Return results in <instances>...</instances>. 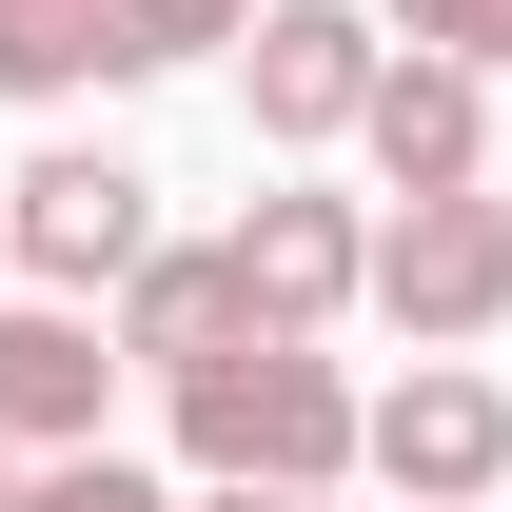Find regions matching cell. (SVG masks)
<instances>
[{
	"mask_svg": "<svg viewBox=\"0 0 512 512\" xmlns=\"http://www.w3.org/2000/svg\"><path fill=\"white\" fill-rule=\"evenodd\" d=\"M0 276H20V197H0Z\"/></svg>",
	"mask_w": 512,
	"mask_h": 512,
	"instance_id": "9a60e30c",
	"label": "cell"
},
{
	"mask_svg": "<svg viewBox=\"0 0 512 512\" xmlns=\"http://www.w3.org/2000/svg\"><path fill=\"white\" fill-rule=\"evenodd\" d=\"M178 394V453H197V493H335L355 453H375V394L335 375L316 335H237V355H197Z\"/></svg>",
	"mask_w": 512,
	"mask_h": 512,
	"instance_id": "6da1fadb",
	"label": "cell"
},
{
	"mask_svg": "<svg viewBox=\"0 0 512 512\" xmlns=\"http://www.w3.org/2000/svg\"><path fill=\"white\" fill-rule=\"evenodd\" d=\"M99 394H119V355L60 296H0V453H99Z\"/></svg>",
	"mask_w": 512,
	"mask_h": 512,
	"instance_id": "52a82bcc",
	"label": "cell"
},
{
	"mask_svg": "<svg viewBox=\"0 0 512 512\" xmlns=\"http://www.w3.org/2000/svg\"><path fill=\"white\" fill-rule=\"evenodd\" d=\"M197 512H335V493H197Z\"/></svg>",
	"mask_w": 512,
	"mask_h": 512,
	"instance_id": "5bb4252c",
	"label": "cell"
},
{
	"mask_svg": "<svg viewBox=\"0 0 512 512\" xmlns=\"http://www.w3.org/2000/svg\"><path fill=\"white\" fill-rule=\"evenodd\" d=\"M237 276H256V335H335L355 296H375V217H355V197H256Z\"/></svg>",
	"mask_w": 512,
	"mask_h": 512,
	"instance_id": "8992f818",
	"label": "cell"
},
{
	"mask_svg": "<svg viewBox=\"0 0 512 512\" xmlns=\"http://www.w3.org/2000/svg\"><path fill=\"white\" fill-rule=\"evenodd\" d=\"M119 79V0H0V99H79Z\"/></svg>",
	"mask_w": 512,
	"mask_h": 512,
	"instance_id": "30bf717a",
	"label": "cell"
},
{
	"mask_svg": "<svg viewBox=\"0 0 512 512\" xmlns=\"http://www.w3.org/2000/svg\"><path fill=\"white\" fill-rule=\"evenodd\" d=\"M20 473H40V453H0V512H20Z\"/></svg>",
	"mask_w": 512,
	"mask_h": 512,
	"instance_id": "2e32d148",
	"label": "cell"
},
{
	"mask_svg": "<svg viewBox=\"0 0 512 512\" xmlns=\"http://www.w3.org/2000/svg\"><path fill=\"white\" fill-rule=\"evenodd\" d=\"M375 79H394V40L355 0H276V20H256V138H296V158L375 119Z\"/></svg>",
	"mask_w": 512,
	"mask_h": 512,
	"instance_id": "277c9868",
	"label": "cell"
},
{
	"mask_svg": "<svg viewBox=\"0 0 512 512\" xmlns=\"http://www.w3.org/2000/svg\"><path fill=\"white\" fill-rule=\"evenodd\" d=\"M375 316L414 355H473L512 316V197H394L375 217Z\"/></svg>",
	"mask_w": 512,
	"mask_h": 512,
	"instance_id": "7a4b0ae2",
	"label": "cell"
},
{
	"mask_svg": "<svg viewBox=\"0 0 512 512\" xmlns=\"http://www.w3.org/2000/svg\"><path fill=\"white\" fill-rule=\"evenodd\" d=\"M138 256H158V178H138V158H40V178H20V276H40V296H99Z\"/></svg>",
	"mask_w": 512,
	"mask_h": 512,
	"instance_id": "5b68a950",
	"label": "cell"
},
{
	"mask_svg": "<svg viewBox=\"0 0 512 512\" xmlns=\"http://www.w3.org/2000/svg\"><path fill=\"white\" fill-rule=\"evenodd\" d=\"M237 40V0H119V79H158V60H217Z\"/></svg>",
	"mask_w": 512,
	"mask_h": 512,
	"instance_id": "7c38bea8",
	"label": "cell"
},
{
	"mask_svg": "<svg viewBox=\"0 0 512 512\" xmlns=\"http://www.w3.org/2000/svg\"><path fill=\"white\" fill-rule=\"evenodd\" d=\"M20 512H178V493H158L138 453H40V473H20Z\"/></svg>",
	"mask_w": 512,
	"mask_h": 512,
	"instance_id": "8fae6325",
	"label": "cell"
},
{
	"mask_svg": "<svg viewBox=\"0 0 512 512\" xmlns=\"http://www.w3.org/2000/svg\"><path fill=\"white\" fill-rule=\"evenodd\" d=\"M414 40H434V60H473V79H512V0H414Z\"/></svg>",
	"mask_w": 512,
	"mask_h": 512,
	"instance_id": "4fadbf2b",
	"label": "cell"
},
{
	"mask_svg": "<svg viewBox=\"0 0 512 512\" xmlns=\"http://www.w3.org/2000/svg\"><path fill=\"white\" fill-rule=\"evenodd\" d=\"M237 335H256V276H237V237H178V256H138V276H119V355H158V375L237 355Z\"/></svg>",
	"mask_w": 512,
	"mask_h": 512,
	"instance_id": "9c48e42d",
	"label": "cell"
},
{
	"mask_svg": "<svg viewBox=\"0 0 512 512\" xmlns=\"http://www.w3.org/2000/svg\"><path fill=\"white\" fill-rule=\"evenodd\" d=\"M355 138H375V178H394V197H473V158H493V79L414 40V60L375 79V119H355Z\"/></svg>",
	"mask_w": 512,
	"mask_h": 512,
	"instance_id": "ba28073f",
	"label": "cell"
},
{
	"mask_svg": "<svg viewBox=\"0 0 512 512\" xmlns=\"http://www.w3.org/2000/svg\"><path fill=\"white\" fill-rule=\"evenodd\" d=\"M394 512H493V473H512V394L493 375H453V355H414V375L375 394V453H355Z\"/></svg>",
	"mask_w": 512,
	"mask_h": 512,
	"instance_id": "3957f363",
	"label": "cell"
}]
</instances>
